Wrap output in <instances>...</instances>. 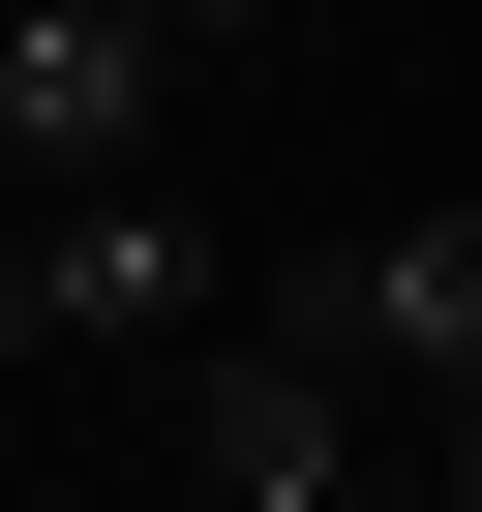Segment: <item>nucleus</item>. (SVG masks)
Masks as SVG:
<instances>
[{
	"mask_svg": "<svg viewBox=\"0 0 482 512\" xmlns=\"http://www.w3.org/2000/svg\"><path fill=\"white\" fill-rule=\"evenodd\" d=\"M151 31H272V0H151Z\"/></svg>",
	"mask_w": 482,
	"mask_h": 512,
	"instance_id": "423d86ee",
	"label": "nucleus"
},
{
	"mask_svg": "<svg viewBox=\"0 0 482 512\" xmlns=\"http://www.w3.org/2000/svg\"><path fill=\"white\" fill-rule=\"evenodd\" d=\"M0 241H31V181H0Z\"/></svg>",
	"mask_w": 482,
	"mask_h": 512,
	"instance_id": "0eeeda50",
	"label": "nucleus"
},
{
	"mask_svg": "<svg viewBox=\"0 0 482 512\" xmlns=\"http://www.w3.org/2000/svg\"><path fill=\"white\" fill-rule=\"evenodd\" d=\"M181 482H211V512H392V482H362V392L272 362V332H211V362H181Z\"/></svg>",
	"mask_w": 482,
	"mask_h": 512,
	"instance_id": "7ed1b4c3",
	"label": "nucleus"
},
{
	"mask_svg": "<svg viewBox=\"0 0 482 512\" xmlns=\"http://www.w3.org/2000/svg\"><path fill=\"white\" fill-rule=\"evenodd\" d=\"M0 362H61V302H31V241H0Z\"/></svg>",
	"mask_w": 482,
	"mask_h": 512,
	"instance_id": "39448f33",
	"label": "nucleus"
},
{
	"mask_svg": "<svg viewBox=\"0 0 482 512\" xmlns=\"http://www.w3.org/2000/svg\"><path fill=\"white\" fill-rule=\"evenodd\" d=\"M151 91H181L151 0H0V181H121V151H151Z\"/></svg>",
	"mask_w": 482,
	"mask_h": 512,
	"instance_id": "f03ea898",
	"label": "nucleus"
},
{
	"mask_svg": "<svg viewBox=\"0 0 482 512\" xmlns=\"http://www.w3.org/2000/svg\"><path fill=\"white\" fill-rule=\"evenodd\" d=\"M272 362H332V392L392 362V392L452 422V392H482V211H392V241H302V272H272Z\"/></svg>",
	"mask_w": 482,
	"mask_h": 512,
	"instance_id": "f257e3e1",
	"label": "nucleus"
},
{
	"mask_svg": "<svg viewBox=\"0 0 482 512\" xmlns=\"http://www.w3.org/2000/svg\"><path fill=\"white\" fill-rule=\"evenodd\" d=\"M31 302H61V332H181V302H211V241H181L151 181H61V211H31Z\"/></svg>",
	"mask_w": 482,
	"mask_h": 512,
	"instance_id": "20e7f679",
	"label": "nucleus"
}]
</instances>
